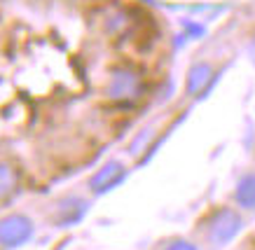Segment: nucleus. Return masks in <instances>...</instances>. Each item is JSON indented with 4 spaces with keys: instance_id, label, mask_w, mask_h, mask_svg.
Here are the masks:
<instances>
[{
    "instance_id": "4",
    "label": "nucleus",
    "mask_w": 255,
    "mask_h": 250,
    "mask_svg": "<svg viewBox=\"0 0 255 250\" xmlns=\"http://www.w3.org/2000/svg\"><path fill=\"white\" fill-rule=\"evenodd\" d=\"M140 91V80L138 75L129 68H115L110 73V82H108V96L115 101H129L136 98Z\"/></svg>"
},
{
    "instance_id": "7",
    "label": "nucleus",
    "mask_w": 255,
    "mask_h": 250,
    "mask_svg": "<svg viewBox=\"0 0 255 250\" xmlns=\"http://www.w3.org/2000/svg\"><path fill=\"white\" fill-rule=\"evenodd\" d=\"M234 199H237V203L244 211H255V173H246L237 182Z\"/></svg>"
},
{
    "instance_id": "5",
    "label": "nucleus",
    "mask_w": 255,
    "mask_h": 250,
    "mask_svg": "<svg viewBox=\"0 0 255 250\" xmlns=\"http://www.w3.org/2000/svg\"><path fill=\"white\" fill-rule=\"evenodd\" d=\"M124 178H127V168L120 162H108L89 178V189L94 194H106L110 189H115Z\"/></svg>"
},
{
    "instance_id": "8",
    "label": "nucleus",
    "mask_w": 255,
    "mask_h": 250,
    "mask_svg": "<svg viewBox=\"0 0 255 250\" xmlns=\"http://www.w3.org/2000/svg\"><path fill=\"white\" fill-rule=\"evenodd\" d=\"M16 182H19V175H16L14 166L7 162H0V201L7 199L9 194H14Z\"/></svg>"
},
{
    "instance_id": "9",
    "label": "nucleus",
    "mask_w": 255,
    "mask_h": 250,
    "mask_svg": "<svg viewBox=\"0 0 255 250\" xmlns=\"http://www.w3.org/2000/svg\"><path fill=\"white\" fill-rule=\"evenodd\" d=\"M164 250H199V248H197L194 243H190V241H183V239H180V241H173V243H171V246H166V248H164Z\"/></svg>"
},
{
    "instance_id": "6",
    "label": "nucleus",
    "mask_w": 255,
    "mask_h": 250,
    "mask_svg": "<svg viewBox=\"0 0 255 250\" xmlns=\"http://www.w3.org/2000/svg\"><path fill=\"white\" fill-rule=\"evenodd\" d=\"M211 78H213V68L209 63H194L190 73H187V94L199 96L211 82Z\"/></svg>"
},
{
    "instance_id": "3",
    "label": "nucleus",
    "mask_w": 255,
    "mask_h": 250,
    "mask_svg": "<svg viewBox=\"0 0 255 250\" xmlns=\"http://www.w3.org/2000/svg\"><path fill=\"white\" fill-rule=\"evenodd\" d=\"M87 211H89V203H87L82 196H75V194L61 196V199L54 203L52 222H54L56 227H73L85 218Z\"/></svg>"
},
{
    "instance_id": "2",
    "label": "nucleus",
    "mask_w": 255,
    "mask_h": 250,
    "mask_svg": "<svg viewBox=\"0 0 255 250\" xmlns=\"http://www.w3.org/2000/svg\"><path fill=\"white\" fill-rule=\"evenodd\" d=\"M35 225L23 213H9L0 218V246L2 248H21L33 239Z\"/></svg>"
},
{
    "instance_id": "1",
    "label": "nucleus",
    "mask_w": 255,
    "mask_h": 250,
    "mask_svg": "<svg viewBox=\"0 0 255 250\" xmlns=\"http://www.w3.org/2000/svg\"><path fill=\"white\" fill-rule=\"evenodd\" d=\"M241 229H244V220H241L239 213L232 211V208H220L211 215L206 234H209V241L216 248H223L239 236Z\"/></svg>"
}]
</instances>
